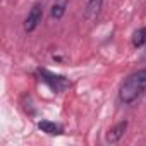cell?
<instances>
[{"label": "cell", "mask_w": 146, "mask_h": 146, "mask_svg": "<svg viewBox=\"0 0 146 146\" xmlns=\"http://www.w3.org/2000/svg\"><path fill=\"white\" fill-rule=\"evenodd\" d=\"M146 91V67L129 74L119 90V102L124 105H131L139 100Z\"/></svg>", "instance_id": "1"}, {"label": "cell", "mask_w": 146, "mask_h": 146, "mask_svg": "<svg viewBox=\"0 0 146 146\" xmlns=\"http://www.w3.org/2000/svg\"><path fill=\"white\" fill-rule=\"evenodd\" d=\"M36 74H38V79L41 83H45L53 93H64L65 90L70 88V81L67 78H64L60 74H53L48 69H38Z\"/></svg>", "instance_id": "2"}, {"label": "cell", "mask_w": 146, "mask_h": 146, "mask_svg": "<svg viewBox=\"0 0 146 146\" xmlns=\"http://www.w3.org/2000/svg\"><path fill=\"white\" fill-rule=\"evenodd\" d=\"M41 19H43V5L41 4H35L31 7V11L28 12L26 19H24V31L26 33H33L40 26Z\"/></svg>", "instance_id": "3"}, {"label": "cell", "mask_w": 146, "mask_h": 146, "mask_svg": "<svg viewBox=\"0 0 146 146\" xmlns=\"http://www.w3.org/2000/svg\"><path fill=\"white\" fill-rule=\"evenodd\" d=\"M127 125H129V122H127V120H122V122L115 124L113 127H110V129L107 131V134H105V141H107L108 144H115V143H119V141L122 139V136L125 134Z\"/></svg>", "instance_id": "4"}, {"label": "cell", "mask_w": 146, "mask_h": 146, "mask_svg": "<svg viewBox=\"0 0 146 146\" xmlns=\"http://www.w3.org/2000/svg\"><path fill=\"white\" fill-rule=\"evenodd\" d=\"M102 7H103V0H88V4L84 7V19L90 23L95 21L100 16Z\"/></svg>", "instance_id": "5"}, {"label": "cell", "mask_w": 146, "mask_h": 146, "mask_svg": "<svg viewBox=\"0 0 146 146\" xmlns=\"http://www.w3.org/2000/svg\"><path fill=\"white\" fill-rule=\"evenodd\" d=\"M38 129L48 136H60L64 134V127L60 124H55L52 120H40L38 122Z\"/></svg>", "instance_id": "6"}, {"label": "cell", "mask_w": 146, "mask_h": 146, "mask_svg": "<svg viewBox=\"0 0 146 146\" xmlns=\"http://www.w3.org/2000/svg\"><path fill=\"white\" fill-rule=\"evenodd\" d=\"M67 7H69V0H55V2L52 4V7H50V17L55 19V21L62 19L65 11H67Z\"/></svg>", "instance_id": "7"}, {"label": "cell", "mask_w": 146, "mask_h": 146, "mask_svg": "<svg viewBox=\"0 0 146 146\" xmlns=\"http://www.w3.org/2000/svg\"><path fill=\"white\" fill-rule=\"evenodd\" d=\"M146 45V28H139L132 35V46L134 48H143Z\"/></svg>", "instance_id": "8"}]
</instances>
